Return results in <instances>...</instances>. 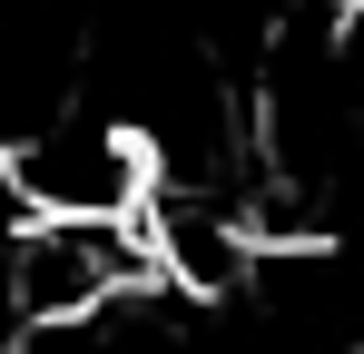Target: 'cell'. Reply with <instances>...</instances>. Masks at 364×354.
<instances>
[{"label": "cell", "instance_id": "cell-1", "mask_svg": "<svg viewBox=\"0 0 364 354\" xmlns=\"http://www.w3.org/2000/svg\"><path fill=\"white\" fill-rule=\"evenodd\" d=\"M158 286V256L138 217H20L10 236V305L20 325H79L119 295Z\"/></svg>", "mask_w": 364, "mask_h": 354}, {"label": "cell", "instance_id": "cell-2", "mask_svg": "<svg viewBox=\"0 0 364 354\" xmlns=\"http://www.w3.org/2000/svg\"><path fill=\"white\" fill-rule=\"evenodd\" d=\"M10 197H20V217H138L148 148L109 109L60 99L40 128L10 138Z\"/></svg>", "mask_w": 364, "mask_h": 354}]
</instances>
